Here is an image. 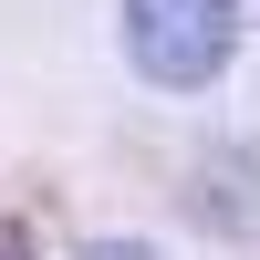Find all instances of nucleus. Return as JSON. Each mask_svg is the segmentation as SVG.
Here are the masks:
<instances>
[{"instance_id": "7ed1b4c3", "label": "nucleus", "mask_w": 260, "mask_h": 260, "mask_svg": "<svg viewBox=\"0 0 260 260\" xmlns=\"http://www.w3.org/2000/svg\"><path fill=\"white\" fill-rule=\"evenodd\" d=\"M0 260H31V240H21V229H0Z\"/></svg>"}, {"instance_id": "f257e3e1", "label": "nucleus", "mask_w": 260, "mask_h": 260, "mask_svg": "<svg viewBox=\"0 0 260 260\" xmlns=\"http://www.w3.org/2000/svg\"><path fill=\"white\" fill-rule=\"evenodd\" d=\"M240 52V0H125V62L156 94H208Z\"/></svg>"}, {"instance_id": "f03ea898", "label": "nucleus", "mask_w": 260, "mask_h": 260, "mask_svg": "<svg viewBox=\"0 0 260 260\" xmlns=\"http://www.w3.org/2000/svg\"><path fill=\"white\" fill-rule=\"evenodd\" d=\"M73 260H167V250H146V240H94V250H73Z\"/></svg>"}]
</instances>
